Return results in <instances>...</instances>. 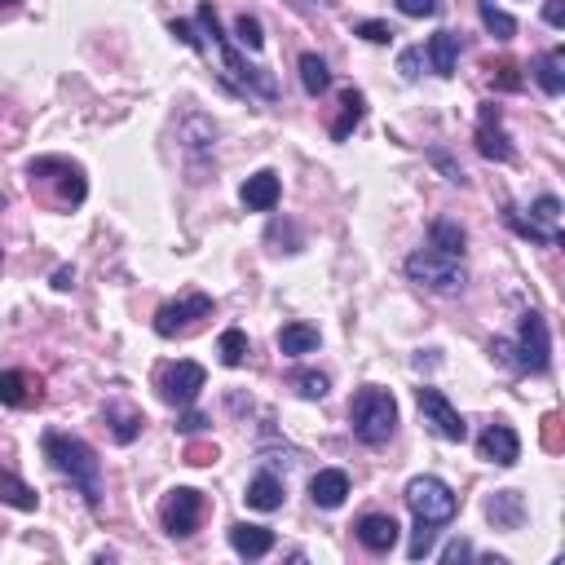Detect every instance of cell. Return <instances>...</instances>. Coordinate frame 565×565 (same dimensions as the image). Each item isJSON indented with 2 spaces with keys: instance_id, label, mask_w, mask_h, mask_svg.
Returning <instances> with one entry per match:
<instances>
[{
  "instance_id": "1",
  "label": "cell",
  "mask_w": 565,
  "mask_h": 565,
  "mask_svg": "<svg viewBox=\"0 0 565 565\" xmlns=\"http://www.w3.org/2000/svg\"><path fill=\"white\" fill-rule=\"evenodd\" d=\"M40 446H45V460L58 468L62 477H71V486L84 495V504L98 513L102 508V460H98V451H93L84 437L53 433V429L40 437Z\"/></svg>"
},
{
  "instance_id": "2",
  "label": "cell",
  "mask_w": 565,
  "mask_h": 565,
  "mask_svg": "<svg viewBox=\"0 0 565 565\" xmlns=\"http://www.w3.org/2000/svg\"><path fill=\"white\" fill-rule=\"evenodd\" d=\"M349 424H354V437L362 446H385L393 429H398V402H393V393L380 385L358 389L354 402H349Z\"/></svg>"
},
{
  "instance_id": "3",
  "label": "cell",
  "mask_w": 565,
  "mask_h": 565,
  "mask_svg": "<svg viewBox=\"0 0 565 565\" xmlns=\"http://www.w3.org/2000/svg\"><path fill=\"white\" fill-rule=\"evenodd\" d=\"M199 27H204V36H212V45L221 49V62H226V71L234 80H239L243 93H261V98H279V84H274V76H265V67H248V62L239 58V49L226 40V31H221L217 23V9H212V0H204L199 5Z\"/></svg>"
},
{
  "instance_id": "4",
  "label": "cell",
  "mask_w": 565,
  "mask_h": 565,
  "mask_svg": "<svg viewBox=\"0 0 565 565\" xmlns=\"http://www.w3.org/2000/svg\"><path fill=\"white\" fill-rule=\"evenodd\" d=\"M407 279L420 283L424 292L455 296L468 283V274H464V257H446V252H437V248H420L407 257Z\"/></svg>"
},
{
  "instance_id": "5",
  "label": "cell",
  "mask_w": 565,
  "mask_h": 565,
  "mask_svg": "<svg viewBox=\"0 0 565 565\" xmlns=\"http://www.w3.org/2000/svg\"><path fill=\"white\" fill-rule=\"evenodd\" d=\"M31 186H53V204L58 208H71V204H84L89 186H84V173L71 159H58V155H45V159H31L27 168Z\"/></svg>"
},
{
  "instance_id": "6",
  "label": "cell",
  "mask_w": 565,
  "mask_h": 565,
  "mask_svg": "<svg viewBox=\"0 0 565 565\" xmlns=\"http://www.w3.org/2000/svg\"><path fill=\"white\" fill-rule=\"evenodd\" d=\"M407 508L415 513V521H433V526H442V521L455 517L460 499H455V490L446 486L442 477H411L407 482Z\"/></svg>"
},
{
  "instance_id": "7",
  "label": "cell",
  "mask_w": 565,
  "mask_h": 565,
  "mask_svg": "<svg viewBox=\"0 0 565 565\" xmlns=\"http://www.w3.org/2000/svg\"><path fill=\"white\" fill-rule=\"evenodd\" d=\"M513 358H517V371H530V376H543V371H548L552 336H548L543 314H535V309L521 314V327H517V340H513Z\"/></svg>"
},
{
  "instance_id": "8",
  "label": "cell",
  "mask_w": 565,
  "mask_h": 565,
  "mask_svg": "<svg viewBox=\"0 0 565 565\" xmlns=\"http://www.w3.org/2000/svg\"><path fill=\"white\" fill-rule=\"evenodd\" d=\"M159 521H164V530L173 539H190L199 530V521H204V495L195 486L168 490L164 504H159Z\"/></svg>"
},
{
  "instance_id": "9",
  "label": "cell",
  "mask_w": 565,
  "mask_h": 565,
  "mask_svg": "<svg viewBox=\"0 0 565 565\" xmlns=\"http://www.w3.org/2000/svg\"><path fill=\"white\" fill-rule=\"evenodd\" d=\"M415 402H420V415H424V424L437 433V437H446V442H464L468 437V424H464V415L446 402V393L442 389H429L424 385L420 393H415Z\"/></svg>"
},
{
  "instance_id": "10",
  "label": "cell",
  "mask_w": 565,
  "mask_h": 565,
  "mask_svg": "<svg viewBox=\"0 0 565 565\" xmlns=\"http://www.w3.org/2000/svg\"><path fill=\"white\" fill-rule=\"evenodd\" d=\"M204 385H208V371L199 367V362H173V367L159 376V398H164L168 407H190Z\"/></svg>"
},
{
  "instance_id": "11",
  "label": "cell",
  "mask_w": 565,
  "mask_h": 565,
  "mask_svg": "<svg viewBox=\"0 0 565 565\" xmlns=\"http://www.w3.org/2000/svg\"><path fill=\"white\" fill-rule=\"evenodd\" d=\"M208 314H212V296L190 292V296H181V301L159 305V314H155V332H159V336L190 332V327H195L199 318H208Z\"/></svg>"
},
{
  "instance_id": "12",
  "label": "cell",
  "mask_w": 565,
  "mask_h": 565,
  "mask_svg": "<svg viewBox=\"0 0 565 565\" xmlns=\"http://www.w3.org/2000/svg\"><path fill=\"white\" fill-rule=\"evenodd\" d=\"M477 455H482L486 464L513 468L521 460V437H517V429H513V424H504V420L486 424V433L477 437Z\"/></svg>"
},
{
  "instance_id": "13",
  "label": "cell",
  "mask_w": 565,
  "mask_h": 565,
  "mask_svg": "<svg viewBox=\"0 0 565 565\" xmlns=\"http://www.w3.org/2000/svg\"><path fill=\"white\" fill-rule=\"evenodd\" d=\"M477 151L495 164H513V142L499 124V106H482V115H477Z\"/></svg>"
},
{
  "instance_id": "14",
  "label": "cell",
  "mask_w": 565,
  "mask_h": 565,
  "mask_svg": "<svg viewBox=\"0 0 565 565\" xmlns=\"http://www.w3.org/2000/svg\"><path fill=\"white\" fill-rule=\"evenodd\" d=\"M239 199H243V208H248V212H270V208L283 199L279 173H274V168H261V173H252L248 181H243Z\"/></svg>"
},
{
  "instance_id": "15",
  "label": "cell",
  "mask_w": 565,
  "mask_h": 565,
  "mask_svg": "<svg viewBox=\"0 0 565 565\" xmlns=\"http://www.w3.org/2000/svg\"><path fill=\"white\" fill-rule=\"evenodd\" d=\"M486 517L495 530H521L526 526V495L521 490H495L486 499Z\"/></svg>"
},
{
  "instance_id": "16",
  "label": "cell",
  "mask_w": 565,
  "mask_h": 565,
  "mask_svg": "<svg viewBox=\"0 0 565 565\" xmlns=\"http://www.w3.org/2000/svg\"><path fill=\"white\" fill-rule=\"evenodd\" d=\"M398 535H402V526L389 513H367V517L358 521V543L367 552H393Z\"/></svg>"
},
{
  "instance_id": "17",
  "label": "cell",
  "mask_w": 565,
  "mask_h": 565,
  "mask_svg": "<svg viewBox=\"0 0 565 565\" xmlns=\"http://www.w3.org/2000/svg\"><path fill=\"white\" fill-rule=\"evenodd\" d=\"M309 499H314L318 508H327V513H336L349 499V477L340 473V468H323V473H314V482H309Z\"/></svg>"
},
{
  "instance_id": "18",
  "label": "cell",
  "mask_w": 565,
  "mask_h": 565,
  "mask_svg": "<svg viewBox=\"0 0 565 565\" xmlns=\"http://www.w3.org/2000/svg\"><path fill=\"white\" fill-rule=\"evenodd\" d=\"M230 548L239 552V557L257 561V557H265V552L274 548V530H265V526H248V521H239V526H230Z\"/></svg>"
},
{
  "instance_id": "19",
  "label": "cell",
  "mask_w": 565,
  "mask_h": 565,
  "mask_svg": "<svg viewBox=\"0 0 565 565\" xmlns=\"http://www.w3.org/2000/svg\"><path fill=\"white\" fill-rule=\"evenodd\" d=\"M424 53H429V67L437 71V76L451 80L455 67H460V36H455V31H437Z\"/></svg>"
},
{
  "instance_id": "20",
  "label": "cell",
  "mask_w": 565,
  "mask_h": 565,
  "mask_svg": "<svg viewBox=\"0 0 565 565\" xmlns=\"http://www.w3.org/2000/svg\"><path fill=\"white\" fill-rule=\"evenodd\" d=\"M248 508H257V513H274V508H283V482L274 473H257L248 482Z\"/></svg>"
},
{
  "instance_id": "21",
  "label": "cell",
  "mask_w": 565,
  "mask_h": 565,
  "mask_svg": "<svg viewBox=\"0 0 565 565\" xmlns=\"http://www.w3.org/2000/svg\"><path fill=\"white\" fill-rule=\"evenodd\" d=\"M0 504H9V508H18V513H36V504H40V495L31 490L18 473H9V468H0Z\"/></svg>"
},
{
  "instance_id": "22",
  "label": "cell",
  "mask_w": 565,
  "mask_h": 565,
  "mask_svg": "<svg viewBox=\"0 0 565 565\" xmlns=\"http://www.w3.org/2000/svg\"><path fill=\"white\" fill-rule=\"evenodd\" d=\"M40 389H31V376L27 371H0V407H27V402H36Z\"/></svg>"
},
{
  "instance_id": "23",
  "label": "cell",
  "mask_w": 565,
  "mask_h": 565,
  "mask_svg": "<svg viewBox=\"0 0 565 565\" xmlns=\"http://www.w3.org/2000/svg\"><path fill=\"white\" fill-rule=\"evenodd\" d=\"M464 243H468V234L460 221H446V217H437L433 226H429V248L437 252H446V257H464Z\"/></svg>"
},
{
  "instance_id": "24",
  "label": "cell",
  "mask_w": 565,
  "mask_h": 565,
  "mask_svg": "<svg viewBox=\"0 0 565 565\" xmlns=\"http://www.w3.org/2000/svg\"><path fill=\"white\" fill-rule=\"evenodd\" d=\"M318 327H309V323H287L283 332H279V349H283V358H301V354H314L318 349Z\"/></svg>"
},
{
  "instance_id": "25",
  "label": "cell",
  "mask_w": 565,
  "mask_h": 565,
  "mask_svg": "<svg viewBox=\"0 0 565 565\" xmlns=\"http://www.w3.org/2000/svg\"><path fill=\"white\" fill-rule=\"evenodd\" d=\"M565 58H561V49H552V53H543V58L535 62V80H539V89L548 93V98H561L565 93Z\"/></svg>"
},
{
  "instance_id": "26",
  "label": "cell",
  "mask_w": 565,
  "mask_h": 565,
  "mask_svg": "<svg viewBox=\"0 0 565 565\" xmlns=\"http://www.w3.org/2000/svg\"><path fill=\"white\" fill-rule=\"evenodd\" d=\"M362 115H367V98H362L358 89H345V98H340V120L332 124V137H336V142H345V137L358 129Z\"/></svg>"
},
{
  "instance_id": "27",
  "label": "cell",
  "mask_w": 565,
  "mask_h": 565,
  "mask_svg": "<svg viewBox=\"0 0 565 565\" xmlns=\"http://www.w3.org/2000/svg\"><path fill=\"white\" fill-rule=\"evenodd\" d=\"M301 84H305L309 98L332 89V71H327V62L318 58V53H301Z\"/></svg>"
},
{
  "instance_id": "28",
  "label": "cell",
  "mask_w": 565,
  "mask_h": 565,
  "mask_svg": "<svg viewBox=\"0 0 565 565\" xmlns=\"http://www.w3.org/2000/svg\"><path fill=\"white\" fill-rule=\"evenodd\" d=\"M477 18H482V27H486L495 40H513V36H517V18L504 14V9H495L490 0H477Z\"/></svg>"
},
{
  "instance_id": "29",
  "label": "cell",
  "mask_w": 565,
  "mask_h": 565,
  "mask_svg": "<svg viewBox=\"0 0 565 565\" xmlns=\"http://www.w3.org/2000/svg\"><path fill=\"white\" fill-rule=\"evenodd\" d=\"M106 424H111V433H115V442H120V446H129L133 437L142 433V415L124 411L120 402H111V407H106Z\"/></svg>"
},
{
  "instance_id": "30",
  "label": "cell",
  "mask_w": 565,
  "mask_h": 565,
  "mask_svg": "<svg viewBox=\"0 0 565 565\" xmlns=\"http://www.w3.org/2000/svg\"><path fill=\"white\" fill-rule=\"evenodd\" d=\"M504 221H508V226H513V230L521 234V239H530V243H543V248H557V243H561V234H552V230L535 226V221H530V217H521V212H517L513 204H508Z\"/></svg>"
},
{
  "instance_id": "31",
  "label": "cell",
  "mask_w": 565,
  "mask_h": 565,
  "mask_svg": "<svg viewBox=\"0 0 565 565\" xmlns=\"http://www.w3.org/2000/svg\"><path fill=\"white\" fill-rule=\"evenodd\" d=\"M217 354L226 367H243V362H248V336H243L239 327H226L217 340Z\"/></svg>"
},
{
  "instance_id": "32",
  "label": "cell",
  "mask_w": 565,
  "mask_h": 565,
  "mask_svg": "<svg viewBox=\"0 0 565 565\" xmlns=\"http://www.w3.org/2000/svg\"><path fill=\"white\" fill-rule=\"evenodd\" d=\"M530 221L552 234H561V199L557 195H539L535 204H530Z\"/></svg>"
},
{
  "instance_id": "33",
  "label": "cell",
  "mask_w": 565,
  "mask_h": 565,
  "mask_svg": "<svg viewBox=\"0 0 565 565\" xmlns=\"http://www.w3.org/2000/svg\"><path fill=\"white\" fill-rule=\"evenodd\" d=\"M292 389L301 393V398L318 402V398H327V389H332V380H327L323 371H292Z\"/></svg>"
},
{
  "instance_id": "34",
  "label": "cell",
  "mask_w": 565,
  "mask_h": 565,
  "mask_svg": "<svg viewBox=\"0 0 565 565\" xmlns=\"http://www.w3.org/2000/svg\"><path fill=\"white\" fill-rule=\"evenodd\" d=\"M433 543H437V526H433V521H415V535H411L407 557L411 561H424L433 552Z\"/></svg>"
},
{
  "instance_id": "35",
  "label": "cell",
  "mask_w": 565,
  "mask_h": 565,
  "mask_svg": "<svg viewBox=\"0 0 565 565\" xmlns=\"http://www.w3.org/2000/svg\"><path fill=\"white\" fill-rule=\"evenodd\" d=\"M234 31H239V45H248L252 53L265 49V31H261V18H257V14H239Z\"/></svg>"
},
{
  "instance_id": "36",
  "label": "cell",
  "mask_w": 565,
  "mask_h": 565,
  "mask_svg": "<svg viewBox=\"0 0 565 565\" xmlns=\"http://www.w3.org/2000/svg\"><path fill=\"white\" fill-rule=\"evenodd\" d=\"M354 36L371 40V45H389V40H393V27H389V23H376V18H371V23H358V27H354Z\"/></svg>"
},
{
  "instance_id": "37",
  "label": "cell",
  "mask_w": 565,
  "mask_h": 565,
  "mask_svg": "<svg viewBox=\"0 0 565 565\" xmlns=\"http://www.w3.org/2000/svg\"><path fill=\"white\" fill-rule=\"evenodd\" d=\"M490 80H495L499 84V89H521V76H517V67H513V62H499V67H495V62H490Z\"/></svg>"
},
{
  "instance_id": "38",
  "label": "cell",
  "mask_w": 565,
  "mask_h": 565,
  "mask_svg": "<svg viewBox=\"0 0 565 565\" xmlns=\"http://www.w3.org/2000/svg\"><path fill=\"white\" fill-rule=\"evenodd\" d=\"M398 9L407 18H433L437 14V0H398Z\"/></svg>"
},
{
  "instance_id": "39",
  "label": "cell",
  "mask_w": 565,
  "mask_h": 565,
  "mask_svg": "<svg viewBox=\"0 0 565 565\" xmlns=\"http://www.w3.org/2000/svg\"><path fill=\"white\" fill-rule=\"evenodd\" d=\"M420 62H424V53L420 49H407L398 58V71H402V80H420Z\"/></svg>"
},
{
  "instance_id": "40",
  "label": "cell",
  "mask_w": 565,
  "mask_h": 565,
  "mask_svg": "<svg viewBox=\"0 0 565 565\" xmlns=\"http://www.w3.org/2000/svg\"><path fill=\"white\" fill-rule=\"evenodd\" d=\"M468 557H473V543H468V539H451V543L442 548V561H446V565L468 561Z\"/></svg>"
},
{
  "instance_id": "41",
  "label": "cell",
  "mask_w": 565,
  "mask_h": 565,
  "mask_svg": "<svg viewBox=\"0 0 565 565\" xmlns=\"http://www.w3.org/2000/svg\"><path fill=\"white\" fill-rule=\"evenodd\" d=\"M433 164H437V168H442V173H446V181H455V186H468L464 168H460V164H451V159H446L442 151H433Z\"/></svg>"
},
{
  "instance_id": "42",
  "label": "cell",
  "mask_w": 565,
  "mask_h": 565,
  "mask_svg": "<svg viewBox=\"0 0 565 565\" xmlns=\"http://www.w3.org/2000/svg\"><path fill=\"white\" fill-rule=\"evenodd\" d=\"M177 429H181V433H190V437H195V433H204V429H208V415L186 411V415H181V420H177Z\"/></svg>"
},
{
  "instance_id": "43",
  "label": "cell",
  "mask_w": 565,
  "mask_h": 565,
  "mask_svg": "<svg viewBox=\"0 0 565 565\" xmlns=\"http://www.w3.org/2000/svg\"><path fill=\"white\" fill-rule=\"evenodd\" d=\"M543 23L565 27V0H543Z\"/></svg>"
},
{
  "instance_id": "44",
  "label": "cell",
  "mask_w": 565,
  "mask_h": 565,
  "mask_svg": "<svg viewBox=\"0 0 565 565\" xmlns=\"http://www.w3.org/2000/svg\"><path fill=\"white\" fill-rule=\"evenodd\" d=\"M173 36H177V40H181V45H186V49H204V40L195 36V27H190V23H181V18L173 23Z\"/></svg>"
},
{
  "instance_id": "45",
  "label": "cell",
  "mask_w": 565,
  "mask_h": 565,
  "mask_svg": "<svg viewBox=\"0 0 565 565\" xmlns=\"http://www.w3.org/2000/svg\"><path fill=\"white\" fill-rule=\"evenodd\" d=\"M53 287H58V292H71V287H76V270H71V265L53 270Z\"/></svg>"
},
{
  "instance_id": "46",
  "label": "cell",
  "mask_w": 565,
  "mask_h": 565,
  "mask_svg": "<svg viewBox=\"0 0 565 565\" xmlns=\"http://www.w3.org/2000/svg\"><path fill=\"white\" fill-rule=\"evenodd\" d=\"M9 5H18V0H0V9H9Z\"/></svg>"
},
{
  "instance_id": "47",
  "label": "cell",
  "mask_w": 565,
  "mask_h": 565,
  "mask_svg": "<svg viewBox=\"0 0 565 565\" xmlns=\"http://www.w3.org/2000/svg\"><path fill=\"white\" fill-rule=\"evenodd\" d=\"M0 208H5V199H0Z\"/></svg>"
}]
</instances>
